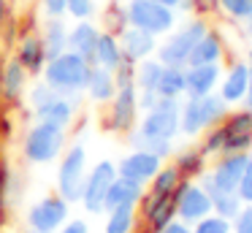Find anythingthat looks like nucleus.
Returning a JSON list of instances; mask_svg holds the SVG:
<instances>
[{
	"instance_id": "obj_1",
	"label": "nucleus",
	"mask_w": 252,
	"mask_h": 233,
	"mask_svg": "<svg viewBox=\"0 0 252 233\" xmlns=\"http://www.w3.org/2000/svg\"><path fill=\"white\" fill-rule=\"evenodd\" d=\"M93 65L82 57V54L65 49L63 54L46 60L44 65V73L41 79L57 92V95H65V98H84V84H87V76Z\"/></svg>"
},
{
	"instance_id": "obj_2",
	"label": "nucleus",
	"mask_w": 252,
	"mask_h": 233,
	"mask_svg": "<svg viewBox=\"0 0 252 233\" xmlns=\"http://www.w3.org/2000/svg\"><path fill=\"white\" fill-rule=\"evenodd\" d=\"M68 146V130L57 128L44 119H33L28 130L22 133V160L28 166H52L57 163V157L63 155V149Z\"/></svg>"
},
{
	"instance_id": "obj_3",
	"label": "nucleus",
	"mask_w": 252,
	"mask_h": 233,
	"mask_svg": "<svg viewBox=\"0 0 252 233\" xmlns=\"http://www.w3.org/2000/svg\"><path fill=\"white\" fill-rule=\"evenodd\" d=\"M209 27H212V25L206 22V16L187 14L185 19L176 22V27L168 33V35L160 38L155 57H158L163 65H182V68H185L187 57H190V52H192V46L206 35Z\"/></svg>"
},
{
	"instance_id": "obj_4",
	"label": "nucleus",
	"mask_w": 252,
	"mask_h": 233,
	"mask_svg": "<svg viewBox=\"0 0 252 233\" xmlns=\"http://www.w3.org/2000/svg\"><path fill=\"white\" fill-rule=\"evenodd\" d=\"M230 111V106L217 95H203V98H182L179 103V135L185 138H201L209 128L220 125L225 119V114Z\"/></svg>"
},
{
	"instance_id": "obj_5",
	"label": "nucleus",
	"mask_w": 252,
	"mask_h": 233,
	"mask_svg": "<svg viewBox=\"0 0 252 233\" xmlns=\"http://www.w3.org/2000/svg\"><path fill=\"white\" fill-rule=\"evenodd\" d=\"M179 103L171 98H160L158 106L141 111L136 128L125 135L127 144L133 141H176L179 138Z\"/></svg>"
},
{
	"instance_id": "obj_6",
	"label": "nucleus",
	"mask_w": 252,
	"mask_h": 233,
	"mask_svg": "<svg viewBox=\"0 0 252 233\" xmlns=\"http://www.w3.org/2000/svg\"><path fill=\"white\" fill-rule=\"evenodd\" d=\"M90 171V149L84 141H68L63 155L57 157V173H55V193L63 195L68 203H79L84 176Z\"/></svg>"
},
{
	"instance_id": "obj_7",
	"label": "nucleus",
	"mask_w": 252,
	"mask_h": 233,
	"mask_svg": "<svg viewBox=\"0 0 252 233\" xmlns=\"http://www.w3.org/2000/svg\"><path fill=\"white\" fill-rule=\"evenodd\" d=\"M125 5H127V25L152 33L155 38L168 35L179 22V14L174 8L155 3V0H127Z\"/></svg>"
},
{
	"instance_id": "obj_8",
	"label": "nucleus",
	"mask_w": 252,
	"mask_h": 233,
	"mask_svg": "<svg viewBox=\"0 0 252 233\" xmlns=\"http://www.w3.org/2000/svg\"><path fill=\"white\" fill-rule=\"evenodd\" d=\"M68 220H71V203L57 193L41 195V198L33 200V203L28 206V211H25V225H28V231L57 233Z\"/></svg>"
},
{
	"instance_id": "obj_9",
	"label": "nucleus",
	"mask_w": 252,
	"mask_h": 233,
	"mask_svg": "<svg viewBox=\"0 0 252 233\" xmlns=\"http://www.w3.org/2000/svg\"><path fill=\"white\" fill-rule=\"evenodd\" d=\"M247 157H250V152H225V155L214 157L209 163L206 173L198 182L209 193H236L239 179H241L244 166H247Z\"/></svg>"
},
{
	"instance_id": "obj_10",
	"label": "nucleus",
	"mask_w": 252,
	"mask_h": 233,
	"mask_svg": "<svg viewBox=\"0 0 252 233\" xmlns=\"http://www.w3.org/2000/svg\"><path fill=\"white\" fill-rule=\"evenodd\" d=\"M103 111V130L114 135H127L136 128L141 108H138V90L136 87H120L117 95L106 103Z\"/></svg>"
},
{
	"instance_id": "obj_11",
	"label": "nucleus",
	"mask_w": 252,
	"mask_h": 233,
	"mask_svg": "<svg viewBox=\"0 0 252 233\" xmlns=\"http://www.w3.org/2000/svg\"><path fill=\"white\" fill-rule=\"evenodd\" d=\"M114 179H117V163L114 160L103 157V160L93 163L87 176H84L79 206H82L87 214H103V200H106V193H109Z\"/></svg>"
},
{
	"instance_id": "obj_12",
	"label": "nucleus",
	"mask_w": 252,
	"mask_h": 233,
	"mask_svg": "<svg viewBox=\"0 0 252 233\" xmlns=\"http://www.w3.org/2000/svg\"><path fill=\"white\" fill-rule=\"evenodd\" d=\"M176 200V220L195 225L206 214H212V193L198 179H182V184L174 193Z\"/></svg>"
},
{
	"instance_id": "obj_13",
	"label": "nucleus",
	"mask_w": 252,
	"mask_h": 233,
	"mask_svg": "<svg viewBox=\"0 0 252 233\" xmlns=\"http://www.w3.org/2000/svg\"><path fill=\"white\" fill-rule=\"evenodd\" d=\"M225 133V152H250L252 149V108L236 106L220 122Z\"/></svg>"
},
{
	"instance_id": "obj_14",
	"label": "nucleus",
	"mask_w": 252,
	"mask_h": 233,
	"mask_svg": "<svg viewBox=\"0 0 252 233\" xmlns=\"http://www.w3.org/2000/svg\"><path fill=\"white\" fill-rule=\"evenodd\" d=\"M138 222L144 225L147 233H158L160 228H165L168 222L176 220V200L174 195H152L144 193V198L138 200Z\"/></svg>"
},
{
	"instance_id": "obj_15",
	"label": "nucleus",
	"mask_w": 252,
	"mask_h": 233,
	"mask_svg": "<svg viewBox=\"0 0 252 233\" xmlns=\"http://www.w3.org/2000/svg\"><path fill=\"white\" fill-rule=\"evenodd\" d=\"M250 70H252V65L244 57L233 60V63H228V68H222V76H220V84H217V95L230 108L244 103L247 87H250Z\"/></svg>"
},
{
	"instance_id": "obj_16",
	"label": "nucleus",
	"mask_w": 252,
	"mask_h": 233,
	"mask_svg": "<svg viewBox=\"0 0 252 233\" xmlns=\"http://www.w3.org/2000/svg\"><path fill=\"white\" fill-rule=\"evenodd\" d=\"M163 163H165L163 157L152 155V152H147V149H130L127 155H122L120 160H117V173L125 176V179H130V182L144 184V187H147L149 179L160 171Z\"/></svg>"
},
{
	"instance_id": "obj_17",
	"label": "nucleus",
	"mask_w": 252,
	"mask_h": 233,
	"mask_svg": "<svg viewBox=\"0 0 252 233\" xmlns=\"http://www.w3.org/2000/svg\"><path fill=\"white\" fill-rule=\"evenodd\" d=\"M11 49H14L11 57H17L30 76L44 73V65L49 57H46V52H44V41H41V35H38V27H35V30H22Z\"/></svg>"
},
{
	"instance_id": "obj_18",
	"label": "nucleus",
	"mask_w": 252,
	"mask_h": 233,
	"mask_svg": "<svg viewBox=\"0 0 252 233\" xmlns=\"http://www.w3.org/2000/svg\"><path fill=\"white\" fill-rule=\"evenodd\" d=\"M30 87V73L22 68L17 57H6L3 68H0V98L6 106H17L25 98Z\"/></svg>"
},
{
	"instance_id": "obj_19",
	"label": "nucleus",
	"mask_w": 252,
	"mask_h": 233,
	"mask_svg": "<svg viewBox=\"0 0 252 233\" xmlns=\"http://www.w3.org/2000/svg\"><path fill=\"white\" fill-rule=\"evenodd\" d=\"M220 76H222V63L187 65L185 68V98H203V95L217 92Z\"/></svg>"
},
{
	"instance_id": "obj_20",
	"label": "nucleus",
	"mask_w": 252,
	"mask_h": 233,
	"mask_svg": "<svg viewBox=\"0 0 252 233\" xmlns=\"http://www.w3.org/2000/svg\"><path fill=\"white\" fill-rule=\"evenodd\" d=\"M117 38H120L125 60H130V63H141V60H147V57H155L158 43H160V38H155L152 33H147V30H138V27H133V25L122 27V30L117 33Z\"/></svg>"
},
{
	"instance_id": "obj_21",
	"label": "nucleus",
	"mask_w": 252,
	"mask_h": 233,
	"mask_svg": "<svg viewBox=\"0 0 252 233\" xmlns=\"http://www.w3.org/2000/svg\"><path fill=\"white\" fill-rule=\"evenodd\" d=\"M79 106H82L79 98L55 95L44 108H38V111L33 114V119H44V122H52V125H57V128H63V130L71 133L73 122L79 119Z\"/></svg>"
},
{
	"instance_id": "obj_22",
	"label": "nucleus",
	"mask_w": 252,
	"mask_h": 233,
	"mask_svg": "<svg viewBox=\"0 0 252 233\" xmlns=\"http://www.w3.org/2000/svg\"><path fill=\"white\" fill-rule=\"evenodd\" d=\"M103 33V27L95 19H82V22H71L68 27V49L76 54H82L90 65L95 57V46H98V38Z\"/></svg>"
},
{
	"instance_id": "obj_23",
	"label": "nucleus",
	"mask_w": 252,
	"mask_h": 233,
	"mask_svg": "<svg viewBox=\"0 0 252 233\" xmlns=\"http://www.w3.org/2000/svg\"><path fill=\"white\" fill-rule=\"evenodd\" d=\"M114 95H117L114 73H111L109 68L93 65V68H90V76H87V84H84V98H87L93 106H106Z\"/></svg>"
},
{
	"instance_id": "obj_24",
	"label": "nucleus",
	"mask_w": 252,
	"mask_h": 233,
	"mask_svg": "<svg viewBox=\"0 0 252 233\" xmlns=\"http://www.w3.org/2000/svg\"><path fill=\"white\" fill-rule=\"evenodd\" d=\"M222 60H225V38L217 27H209L206 35L192 46L187 65H209V63H222Z\"/></svg>"
},
{
	"instance_id": "obj_25",
	"label": "nucleus",
	"mask_w": 252,
	"mask_h": 233,
	"mask_svg": "<svg viewBox=\"0 0 252 233\" xmlns=\"http://www.w3.org/2000/svg\"><path fill=\"white\" fill-rule=\"evenodd\" d=\"M144 193H147L144 184H136V182H130V179H125V176L117 173V179L111 182L109 193H106L103 211L120 209V206H138V200L144 198Z\"/></svg>"
},
{
	"instance_id": "obj_26",
	"label": "nucleus",
	"mask_w": 252,
	"mask_h": 233,
	"mask_svg": "<svg viewBox=\"0 0 252 233\" xmlns=\"http://www.w3.org/2000/svg\"><path fill=\"white\" fill-rule=\"evenodd\" d=\"M68 19H41L38 22V35L44 41L46 57H57L68 49Z\"/></svg>"
},
{
	"instance_id": "obj_27",
	"label": "nucleus",
	"mask_w": 252,
	"mask_h": 233,
	"mask_svg": "<svg viewBox=\"0 0 252 233\" xmlns=\"http://www.w3.org/2000/svg\"><path fill=\"white\" fill-rule=\"evenodd\" d=\"M171 163H174L176 171L185 179H201L209 168V157L201 152V146H182V149H174Z\"/></svg>"
},
{
	"instance_id": "obj_28",
	"label": "nucleus",
	"mask_w": 252,
	"mask_h": 233,
	"mask_svg": "<svg viewBox=\"0 0 252 233\" xmlns=\"http://www.w3.org/2000/svg\"><path fill=\"white\" fill-rule=\"evenodd\" d=\"M125 60V54H122V46H120V38H117V33L111 30H103L98 38V46H95V57H93V65H100V68H109L114 70L117 65Z\"/></svg>"
},
{
	"instance_id": "obj_29",
	"label": "nucleus",
	"mask_w": 252,
	"mask_h": 233,
	"mask_svg": "<svg viewBox=\"0 0 252 233\" xmlns=\"http://www.w3.org/2000/svg\"><path fill=\"white\" fill-rule=\"evenodd\" d=\"M103 233H136L138 209L136 206H120V209L103 211Z\"/></svg>"
},
{
	"instance_id": "obj_30",
	"label": "nucleus",
	"mask_w": 252,
	"mask_h": 233,
	"mask_svg": "<svg viewBox=\"0 0 252 233\" xmlns=\"http://www.w3.org/2000/svg\"><path fill=\"white\" fill-rule=\"evenodd\" d=\"M182 173L176 171V166L171 160H165L163 166H160V171L155 173L152 179H149V184H147V193H152V195H174L176 193V187L182 184Z\"/></svg>"
},
{
	"instance_id": "obj_31",
	"label": "nucleus",
	"mask_w": 252,
	"mask_h": 233,
	"mask_svg": "<svg viewBox=\"0 0 252 233\" xmlns=\"http://www.w3.org/2000/svg\"><path fill=\"white\" fill-rule=\"evenodd\" d=\"M158 95L182 100L185 98V68L182 65H163V76L158 81Z\"/></svg>"
},
{
	"instance_id": "obj_32",
	"label": "nucleus",
	"mask_w": 252,
	"mask_h": 233,
	"mask_svg": "<svg viewBox=\"0 0 252 233\" xmlns=\"http://www.w3.org/2000/svg\"><path fill=\"white\" fill-rule=\"evenodd\" d=\"M163 76V63L158 57H147L136 63V90H155L158 92V81Z\"/></svg>"
},
{
	"instance_id": "obj_33",
	"label": "nucleus",
	"mask_w": 252,
	"mask_h": 233,
	"mask_svg": "<svg viewBox=\"0 0 252 233\" xmlns=\"http://www.w3.org/2000/svg\"><path fill=\"white\" fill-rule=\"evenodd\" d=\"M217 14H222L233 25H244L247 19H252V0H220Z\"/></svg>"
},
{
	"instance_id": "obj_34",
	"label": "nucleus",
	"mask_w": 252,
	"mask_h": 233,
	"mask_svg": "<svg viewBox=\"0 0 252 233\" xmlns=\"http://www.w3.org/2000/svg\"><path fill=\"white\" fill-rule=\"evenodd\" d=\"M11 182H14V168L8 160L0 163V228L6 225L8 209H11Z\"/></svg>"
},
{
	"instance_id": "obj_35",
	"label": "nucleus",
	"mask_w": 252,
	"mask_h": 233,
	"mask_svg": "<svg viewBox=\"0 0 252 233\" xmlns=\"http://www.w3.org/2000/svg\"><path fill=\"white\" fill-rule=\"evenodd\" d=\"M241 206L244 203H241L239 193H212V211L225 217V220H233Z\"/></svg>"
},
{
	"instance_id": "obj_36",
	"label": "nucleus",
	"mask_w": 252,
	"mask_h": 233,
	"mask_svg": "<svg viewBox=\"0 0 252 233\" xmlns=\"http://www.w3.org/2000/svg\"><path fill=\"white\" fill-rule=\"evenodd\" d=\"M122 27H127V5L122 0H109L103 8V30L120 33Z\"/></svg>"
},
{
	"instance_id": "obj_37",
	"label": "nucleus",
	"mask_w": 252,
	"mask_h": 233,
	"mask_svg": "<svg viewBox=\"0 0 252 233\" xmlns=\"http://www.w3.org/2000/svg\"><path fill=\"white\" fill-rule=\"evenodd\" d=\"M198 146H201V152L209 157V160L225 155V133H222V128H220V125L209 128L206 133L201 135V144H198Z\"/></svg>"
},
{
	"instance_id": "obj_38",
	"label": "nucleus",
	"mask_w": 252,
	"mask_h": 233,
	"mask_svg": "<svg viewBox=\"0 0 252 233\" xmlns=\"http://www.w3.org/2000/svg\"><path fill=\"white\" fill-rule=\"evenodd\" d=\"M55 95H57V92L52 90V87L46 84L44 79H41V81H35V84H30V87H28V92H25V100H28L30 114H35L38 108H44V106H46V103H49Z\"/></svg>"
},
{
	"instance_id": "obj_39",
	"label": "nucleus",
	"mask_w": 252,
	"mask_h": 233,
	"mask_svg": "<svg viewBox=\"0 0 252 233\" xmlns=\"http://www.w3.org/2000/svg\"><path fill=\"white\" fill-rule=\"evenodd\" d=\"M95 14H98V3L95 0H65V16L71 22L95 19Z\"/></svg>"
},
{
	"instance_id": "obj_40",
	"label": "nucleus",
	"mask_w": 252,
	"mask_h": 233,
	"mask_svg": "<svg viewBox=\"0 0 252 233\" xmlns=\"http://www.w3.org/2000/svg\"><path fill=\"white\" fill-rule=\"evenodd\" d=\"M192 233H230V220L212 211V214H206L203 220H198L192 225Z\"/></svg>"
},
{
	"instance_id": "obj_41",
	"label": "nucleus",
	"mask_w": 252,
	"mask_h": 233,
	"mask_svg": "<svg viewBox=\"0 0 252 233\" xmlns=\"http://www.w3.org/2000/svg\"><path fill=\"white\" fill-rule=\"evenodd\" d=\"M111 73H114L117 90L120 87H136V63H130V60H122Z\"/></svg>"
},
{
	"instance_id": "obj_42",
	"label": "nucleus",
	"mask_w": 252,
	"mask_h": 233,
	"mask_svg": "<svg viewBox=\"0 0 252 233\" xmlns=\"http://www.w3.org/2000/svg\"><path fill=\"white\" fill-rule=\"evenodd\" d=\"M41 19H65V0H35Z\"/></svg>"
},
{
	"instance_id": "obj_43",
	"label": "nucleus",
	"mask_w": 252,
	"mask_h": 233,
	"mask_svg": "<svg viewBox=\"0 0 252 233\" xmlns=\"http://www.w3.org/2000/svg\"><path fill=\"white\" fill-rule=\"evenodd\" d=\"M236 193H239L241 203H252V152H250V157H247V166H244V173H241V179H239Z\"/></svg>"
},
{
	"instance_id": "obj_44",
	"label": "nucleus",
	"mask_w": 252,
	"mask_h": 233,
	"mask_svg": "<svg viewBox=\"0 0 252 233\" xmlns=\"http://www.w3.org/2000/svg\"><path fill=\"white\" fill-rule=\"evenodd\" d=\"M230 233H252V203H244L230 220Z\"/></svg>"
},
{
	"instance_id": "obj_45",
	"label": "nucleus",
	"mask_w": 252,
	"mask_h": 233,
	"mask_svg": "<svg viewBox=\"0 0 252 233\" xmlns=\"http://www.w3.org/2000/svg\"><path fill=\"white\" fill-rule=\"evenodd\" d=\"M57 233H93V228H90V222L82 220V217H71Z\"/></svg>"
},
{
	"instance_id": "obj_46",
	"label": "nucleus",
	"mask_w": 252,
	"mask_h": 233,
	"mask_svg": "<svg viewBox=\"0 0 252 233\" xmlns=\"http://www.w3.org/2000/svg\"><path fill=\"white\" fill-rule=\"evenodd\" d=\"M217 3L220 0H192V14H198V16H212V14H217Z\"/></svg>"
},
{
	"instance_id": "obj_47",
	"label": "nucleus",
	"mask_w": 252,
	"mask_h": 233,
	"mask_svg": "<svg viewBox=\"0 0 252 233\" xmlns=\"http://www.w3.org/2000/svg\"><path fill=\"white\" fill-rule=\"evenodd\" d=\"M158 100H160V95L155 90H138V108L141 111H149L152 106H158Z\"/></svg>"
},
{
	"instance_id": "obj_48",
	"label": "nucleus",
	"mask_w": 252,
	"mask_h": 233,
	"mask_svg": "<svg viewBox=\"0 0 252 233\" xmlns=\"http://www.w3.org/2000/svg\"><path fill=\"white\" fill-rule=\"evenodd\" d=\"M155 3L168 5V8H174L176 14H192V0H155Z\"/></svg>"
},
{
	"instance_id": "obj_49",
	"label": "nucleus",
	"mask_w": 252,
	"mask_h": 233,
	"mask_svg": "<svg viewBox=\"0 0 252 233\" xmlns=\"http://www.w3.org/2000/svg\"><path fill=\"white\" fill-rule=\"evenodd\" d=\"M158 233H192V225H187V222H182V220H174L165 228H160Z\"/></svg>"
},
{
	"instance_id": "obj_50",
	"label": "nucleus",
	"mask_w": 252,
	"mask_h": 233,
	"mask_svg": "<svg viewBox=\"0 0 252 233\" xmlns=\"http://www.w3.org/2000/svg\"><path fill=\"white\" fill-rule=\"evenodd\" d=\"M11 16H14V3L11 0H0V25L8 22Z\"/></svg>"
},
{
	"instance_id": "obj_51",
	"label": "nucleus",
	"mask_w": 252,
	"mask_h": 233,
	"mask_svg": "<svg viewBox=\"0 0 252 233\" xmlns=\"http://www.w3.org/2000/svg\"><path fill=\"white\" fill-rule=\"evenodd\" d=\"M241 106L252 108V70H250V87H247V95H244V103H241Z\"/></svg>"
},
{
	"instance_id": "obj_52",
	"label": "nucleus",
	"mask_w": 252,
	"mask_h": 233,
	"mask_svg": "<svg viewBox=\"0 0 252 233\" xmlns=\"http://www.w3.org/2000/svg\"><path fill=\"white\" fill-rule=\"evenodd\" d=\"M241 30H244V35H247V38H250V41H252V19H247L244 25H241Z\"/></svg>"
},
{
	"instance_id": "obj_53",
	"label": "nucleus",
	"mask_w": 252,
	"mask_h": 233,
	"mask_svg": "<svg viewBox=\"0 0 252 233\" xmlns=\"http://www.w3.org/2000/svg\"><path fill=\"white\" fill-rule=\"evenodd\" d=\"M6 160V138H3V135H0V163Z\"/></svg>"
},
{
	"instance_id": "obj_54",
	"label": "nucleus",
	"mask_w": 252,
	"mask_h": 233,
	"mask_svg": "<svg viewBox=\"0 0 252 233\" xmlns=\"http://www.w3.org/2000/svg\"><path fill=\"white\" fill-rule=\"evenodd\" d=\"M11 3H14V5H22V8H28V5H33L35 0H11Z\"/></svg>"
},
{
	"instance_id": "obj_55",
	"label": "nucleus",
	"mask_w": 252,
	"mask_h": 233,
	"mask_svg": "<svg viewBox=\"0 0 252 233\" xmlns=\"http://www.w3.org/2000/svg\"><path fill=\"white\" fill-rule=\"evenodd\" d=\"M244 60H247V63H250V65H252V43H250V49H247V54H244Z\"/></svg>"
},
{
	"instance_id": "obj_56",
	"label": "nucleus",
	"mask_w": 252,
	"mask_h": 233,
	"mask_svg": "<svg viewBox=\"0 0 252 233\" xmlns=\"http://www.w3.org/2000/svg\"><path fill=\"white\" fill-rule=\"evenodd\" d=\"M3 63H6V52H3V46H0V68H3Z\"/></svg>"
},
{
	"instance_id": "obj_57",
	"label": "nucleus",
	"mask_w": 252,
	"mask_h": 233,
	"mask_svg": "<svg viewBox=\"0 0 252 233\" xmlns=\"http://www.w3.org/2000/svg\"><path fill=\"white\" fill-rule=\"evenodd\" d=\"M28 233H44V231H28Z\"/></svg>"
},
{
	"instance_id": "obj_58",
	"label": "nucleus",
	"mask_w": 252,
	"mask_h": 233,
	"mask_svg": "<svg viewBox=\"0 0 252 233\" xmlns=\"http://www.w3.org/2000/svg\"><path fill=\"white\" fill-rule=\"evenodd\" d=\"M122 3H127V0H122Z\"/></svg>"
},
{
	"instance_id": "obj_59",
	"label": "nucleus",
	"mask_w": 252,
	"mask_h": 233,
	"mask_svg": "<svg viewBox=\"0 0 252 233\" xmlns=\"http://www.w3.org/2000/svg\"><path fill=\"white\" fill-rule=\"evenodd\" d=\"M250 152H252V149H250Z\"/></svg>"
}]
</instances>
